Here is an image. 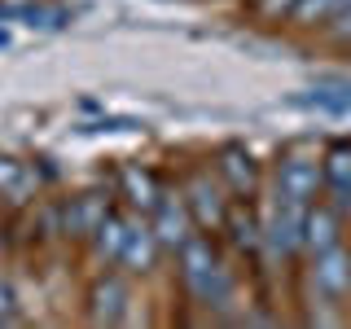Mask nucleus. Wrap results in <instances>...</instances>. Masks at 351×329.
I'll return each instance as SVG.
<instances>
[{
    "mask_svg": "<svg viewBox=\"0 0 351 329\" xmlns=\"http://www.w3.org/2000/svg\"><path fill=\"white\" fill-rule=\"evenodd\" d=\"M176 263H180V281H184V290L193 294L197 307H228L233 303L237 281H233V272H228V263L215 255L211 237L193 233L176 250Z\"/></svg>",
    "mask_w": 351,
    "mask_h": 329,
    "instance_id": "nucleus-1",
    "label": "nucleus"
},
{
    "mask_svg": "<svg viewBox=\"0 0 351 329\" xmlns=\"http://www.w3.org/2000/svg\"><path fill=\"white\" fill-rule=\"evenodd\" d=\"M303 215H307V202H294V197H281V193L272 197L268 215L259 224H263V246L277 259L303 255Z\"/></svg>",
    "mask_w": 351,
    "mask_h": 329,
    "instance_id": "nucleus-2",
    "label": "nucleus"
},
{
    "mask_svg": "<svg viewBox=\"0 0 351 329\" xmlns=\"http://www.w3.org/2000/svg\"><path fill=\"white\" fill-rule=\"evenodd\" d=\"M312 294L338 307H343V299H351V250L343 241L312 255Z\"/></svg>",
    "mask_w": 351,
    "mask_h": 329,
    "instance_id": "nucleus-3",
    "label": "nucleus"
},
{
    "mask_svg": "<svg viewBox=\"0 0 351 329\" xmlns=\"http://www.w3.org/2000/svg\"><path fill=\"white\" fill-rule=\"evenodd\" d=\"M184 206H189L193 224L197 228H224V215H228V202H224V189L211 180V171H189L184 175Z\"/></svg>",
    "mask_w": 351,
    "mask_h": 329,
    "instance_id": "nucleus-4",
    "label": "nucleus"
},
{
    "mask_svg": "<svg viewBox=\"0 0 351 329\" xmlns=\"http://www.w3.org/2000/svg\"><path fill=\"white\" fill-rule=\"evenodd\" d=\"M149 215H154L149 228H154V237H158V246L171 250V255L197 233V224H193L189 206H184V197H176V193H158V202H154Z\"/></svg>",
    "mask_w": 351,
    "mask_h": 329,
    "instance_id": "nucleus-5",
    "label": "nucleus"
},
{
    "mask_svg": "<svg viewBox=\"0 0 351 329\" xmlns=\"http://www.w3.org/2000/svg\"><path fill=\"white\" fill-rule=\"evenodd\" d=\"M277 193L294 197V202H316L321 189V158H303V154H290V158L277 162Z\"/></svg>",
    "mask_w": 351,
    "mask_h": 329,
    "instance_id": "nucleus-6",
    "label": "nucleus"
},
{
    "mask_svg": "<svg viewBox=\"0 0 351 329\" xmlns=\"http://www.w3.org/2000/svg\"><path fill=\"white\" fill-rule=\"evenodd\" d=\"M128 303H132V290H128V281L119 277V272L97 277L93 290H88V316H93V325H119V321H128Z\"/></svg>",
    "mask_w": 351,
    "mask_h": 329,
    "instance_id": "nucleus-7",
    "label": "nucleus"
},
{
    "mask_svg": "<svg viewBox=\"0 0 351 329\" xmlns=\"http://www.w3.org/2000/svg\"><path fill=\"white\" fill-rule=\"evenodd\" d=\"M343 241V206L338 202H307V215H303V250L316 255V250H329Z\"/></svg>",
    "mask_w": 351,
    "mask_h": 329,
    "instance_id": "nucleus-8",
    "label": "nucleus"
},
{
    "mask_svg": "<svg viewBox=\"0 0 351 329\" xmlns=\"http://www.w3.org/2000/svg\"><path fill=\"white\" fill-rule=\"evenodd\" d=\"M215 171H219V180H224V189L237 193V197H250L259 189V162L246 145H224L215 154Z\"/></svg>",
    "mask_w": 351,
    "mask_h": 329,
    "instance_id": "nucleus-9",
    "label": "nucleus"
},
{
    "mask_svg": "<svg viewBox=\"0 0 351 329\" xmlns=\"http://www.w3.org/2000/svg\"><path fill=\"white\" fill-rule=\"evenodd\" d=\"M158 237H154L149 224H132L128 228V241H123V255H119V268L132 272V277H145L154 272V263H158Z\"/></svg>",
    "mask_w": 351,
    "mask_h": 329,
    "instance_id": "nucleus-10",
    "label": "nucleus"
},
{
    "mask_svg": "<svg viewBox=\"0 0 351 329\" xmlns=\"http://www.w3.org/2000/svg\"><path fill=\"white\" fill-rule=\"evenodd\" d=\"M321 189L329 193V202H343L351 189V141H334L321 154Z\"/></svg>",
    "mask_w": 351,
    "mask_h": 329,
    "instance_id": "nucleus-11",
    "label": "nucleus"
},
{
    "mask_svg": "<svg viewBox=\"0 0 351 329\" xmlns=\"http://www.w3.org/2000/svg\"><path fill=\"white\" fill-rule=\"evenodd\" d=\"M106 211H110V202H106L101 193L71 197V206H66V215H62V233L75 237V241H88V233L106 219Z\"/></svg>",
    "mask_w": 351,
    "mask_h": 329,
    "instance_id": "nucleus-12",
    "label": "nucleus"
},
{
    "mask_svg": "<svg viewBox=\"0 0 351 329\" xmlns=\"http://www.w3.org/2000/svg\"><path fill=\"white\" fill-rule=\"evenodd\" d=\"M128 228H132V219H123L119 211H106V219L88 233V246H93V255L106 263H119V255H123V241H128Z\"/></svg>",
    "mask_w": 351,
    "mask_h": 329,
    "instance_id": "nucleus-13",
    "label": "nucleus"
},
{
    "mask_svg": "<svg viewBox=\"0 0 351 329\" xmlns=\"http://www.w3.org/2000/svg\"><path fill=\"white\" fill-rule=\"evenodd\" d=\"M119 189H123V197H128V206H136V211H154V202H158V180H154V171H145V167H123L119 171Z\"/></svg>",
    "mask_w": 351,
    "mask_h": 329,
    "instance_id": "nucleus-14",
    "label": "nucleus"
},
{
    "mask_svg": "<svg viewBox=\"0 0 351 329\" xmlns=\"http://www.w3.org/2000/svg\"><path fill=\"white\" fill-rule=\"evenodd\" d=\"M224 228H228V237H233L237 250H259L263 246V224H259V215L250 211L246 202H241V206H228Z\"/></svg>",
    "mask_w": 351,
    "mask_h": 329,
    "instance_id": "nucleus-15",
    "label": "nucleus"
},
{
    "mask_svg": "<svg viewBox=\"0 0 351 329\" xmlns=\"http://www.w3.org/2000/svg\"><path fill=\"white\" fill-rule=\"evenodd\" d=\"M299 106H321L329 114H343L351 110V80H321L307 97H299Z\"/></svg>",
    "mask_w": 351,
    "mask_h": 329,
    "instance_id": "nucleus-16",
    "label": "nucleus"
},
{
    "mask_svg": "<svg viewBox=\"0 0 351 329\" xmlns=\"http://www.w3.org/2000/svg\"><path fill=\"white\" fill-rule=\"evenodd\" d=\"M31 193V171L22 167L18 158L0 154V197H14V202H27Z\"/></svg>",
    "mask_w": 351,
    "mask_h": 329,
    "instance_id": "nucleus-17",
    "label": "nucleus"
},
{
    "mask_svg": "<svg viewBox=\"0 0 351 329\" xmlns=\"http://www.w3.org/2000/svg\"><path fill=\"white\" fill-rule=\"evenodd\" d=\"M338 5H343V0H294L290 22L294 27H325V22L338 14Z\"/></svg>",
    "mask_w": 351,
    "mask_h": 329,
    "instance_id": "nucleus-18",
    "label": "nucleus"
},
{
    "mask_svg": "<svg viewBox=\"0 0 351 329\" xmlns=\"http://www.w3.org/2000/svg\"><path fill=\"white\" fill-rule=\"evenodd\" d=\"M18 321V294H14V281L0 272V325H14Z\"/></svg>",
    "mask_w": 351,
    "mask_h": 329,
    "instance_id": "nucleus-19",
    "label": "nucleus"
},
{
    "mask_svg": "<svg viewBox=\"0 0 351 329\" xmlns=\"http://www.w3.org/2000/svg\"><path fill=\"white\" fill-rule=\"evenodd\" d=\"M325 27H329V36H334L338 44H351V5H343L334 18L325 22Z\"/></svg>",
    "mask_w": 351,
    "mask_h": 329,
    "instance_id": "nucleus-20",
    "label": "nucleus"
},
{
    "mask_svg": "<svg viewBox=\"0 0 351 329\" xmlns=\"http://www.w3.org/2000/svg\"><path fill=\"white\" fill-rule=\"evenodd\" d=\"M290 9H294V0H259V14L263 18H290Z\"/></svg>",
    "mask_w": 351,
    "mask_h": 329,
    "instance_id": "nucleus-21",
    "label": "nucleus"
},
{
    "mask_svg": "<svg viewBox=\"0 0 351 329\" xmlns=\"http://www.w3.org/2000/svg\"><path fill=\"white\" fill-rule=\"evenodd\" d=\"M338 206H343V219H351V189H347V197H343Z\"/></svg>",
    "mask_w": 351,
    "mask_h": 329,
    "instance_id": "nucleus-22",
    "label": "nucleus"
},
{
    "mask_svg": "<svg viewBox=\"0 0 351 329\" xmlns=\"http://www.w3.org/2000/svg\"><path fill=\"white\" fill-rule=\"evenodd\" d=\"M5 44H9V36H5V31H0V49H5Z\"/></svg>",
    "mask_w": 351,
    "mask_h": 329,
    "instance_id": "nucleus-23",
    "label": "nucleus"
}]
</instances>
